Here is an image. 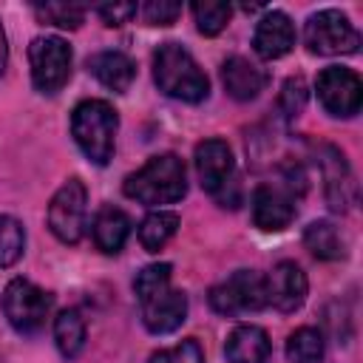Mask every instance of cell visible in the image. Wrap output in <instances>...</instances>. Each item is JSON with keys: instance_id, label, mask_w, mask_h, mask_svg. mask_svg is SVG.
<instances>
[{"instance_id": "4dcf8cb0", "label": "cell", "mask_w": 363, "mask_h": 363, "mask_svg": "<svg viewBox=\"0 0 363 363\" xmlns=\"http://www.w3.org/2000/svg\"><path fill=\"white\" fill-rule=\"evenodd\" d=\"M136 3H102L96 6V14L102 17L105 26H125L130 23V17H136Z\"/></svg>"}, {"instance_id": "9a60e30c", "label": "cell", "mask_w": 363, "mask_h": 363, "mask_svg": "<svg viewBox=\"0 0 363 363\" xmlns=\"http://www.w3.org/2000/svg\"><path fill=\"white\" fill-rule=\"evenodd\" d=\"M320 167H323V179H326V201L335 213H343L354 201V179H352V170H349L343 153L329 145L320 147Z\"/></svg>"}, {"instance_id": "4316f807", "label": "cell", "mask_w": 363, "mask_h": 363, "mask_svg": "<svg viewBox=\"0 0 363 363\" xmlns=\"http://www.w3.org/2000/svg\"><path fill=\"white\" fill-rule=\"evenodd\" d=\"M170 275H173V267L170 264H150L142 272H136L133 292H136L139 303L147 301V298H153V295H159L162 289H167L170 286Z\"/></svg>"}, {"instance_id": "d4e9b609", "label": "cell", "mask_w": 363, "mask_h": 363, "mask_svg": "<svg viewBox=\"0 0 363 363\" xmlns=\"http://www.w3.org/2000/svg\"><path fill=\"white\" fill-rule=\"evenodd\" d=\"M26 250V230L14 216H0V267L20 261Z\"/></svg>"}, {"instance_id": "30bf717a", "label": "cell", "mask_w": 363, "mask_h": 363, "mask_svg": "<svg viewBox=\"0 0 363 363\" xmlns=\"http://www.w3.org/2000/svg\"><path fill=\"white\" fill-rule=\"evenodd\" d=\"M315 91H318V99L323 105V111L329 116H337V119H349L360 111V102H363V82L360 77L346 68V65H326L320 74H318V82H315Z\"/></svg>"}, {"instance_id": "8992f818", "label": "cell", "mask_w": 363, "mask_h": 363, "mask_svg": "<svg viewBox=\"0 0 363 363\" xmlns=\"http://www.w3.org/2000/svg\"><path fill=\"white\" fill-rule=\"evenodd\" d=\"M303 43L318 57H337V54H354L360 45V34L343 11L320 9L309 14L303 26Z\"/></svg>"}, {"instance_id": "ba28073f", "label": "cell", "mask_w": 363, "mask_h": 363, "mask_svg": "<svg viewBox=\"0 0 363 363\" xmlns=\"http://www.w3.org/2000/svg\"><path fill=\"white\" fill-rule=\"evenodd\" d=\"M31 82L40 94H57L71 77V45L62 37H34L28 45Z\"/></svg>"}, {"instance_id": "3957f363", "label": "cell", "mask_w": 363, "mask_h": 363, "mask_svg": "<svg viewBox=\"0 0 363 363\" xmlns=\"http://www.w3.org/2000/svg\"><path fill=\"white\" fill-rule=\"evenodd\" d=\"M116 130H119V116L105 99H82L71 113V136L94 164L111 162Z\"/></svg>"}, {"instance_id": "5b68a950", "label": "cell", "mask_w": 363, "mask_h": 363, "mask_svg": "<svg viewBox=\"0 0 363 363\" xmlns=\"http://www.w3.org/2000/svg\"><path fill=\"white\" fill-rule=\"evenodd\" d=\"M54 306V298L31 284L28 278H14L3 289V315L20 335H34L45 326V318Z\"/></svg>"}, {"instance_id": "7402d4cb", "label": "cell", "mask_w": 363, "mask_h": 363, "mask_svg": "<svg viewBox=\"0 0 363 363\" xmlns=\"http://www.w3.org/2000/svg\"><path fill=\"white\" fill-rule=\"evenodd\" d=\"M179 230V216L170 210H153L139 224V244L147 252H159Z\"/></svg>"}, {"instance_id": "484cf974", "label": "cell", "mask_w": 363, "mask_h": 363, "mask_svg": "<svg viewBox=\"0 0 363 363\" xmlns=\"http://www.w3.org/2000/svg\"><path fill=\"white\" fill-rule=\"evenodd\" d=\"M37 20L51 23L57 28H79L85 20V6L79 3H40L34 6Z\"/></svg>"}, {"instance_id": "4fadbf2b", "label": "cell", "mask_w": 363, "mask_h": 363, "mask_svg": "<svg viewBox=\"0 0 363 363\" xmlns=\"http://www.w3.org/2000/svg\"><path fill=\"white\" fill-rule=\"evenodd\" d=\"M142 306V323L153 335L176 332L187 318V295L182 289H162L159 295L139 303Z\"/></svg>"}, {"instance_id": "f1b7e54d", "label": "cell", "mask_w": 363, "mask_h": 363, "mask_svg": "<svg viewBox=\"0 0 363 363\" xmlns=\"http://www.w3.org/2000/svg\"><path fill=\"white\" fill-rule=\"evenodd\" d=\"M179 14H182V6L170 0H147L142 6V17L147 26H173Z\"/></svg>"}, {"instance_id": "6da1fadb", "label": "cell", "mask_w": 363, "mask_h": 363, "mask_svg": "<svg viewBox=\"0 0 363 363\" xmlns=\"http://www.w3.org/2000/svg\"><path fill=\"white\" fill-rule=\"evenodd\" d=\"M184 193H187V170L176 153L150 156L136 173L125 179V196L147 207L173 204L184 199Z\"/></svg>"}, {"instance_id": "7c38bea8", "label": "cell", "mask_w": 363, "mask_h": 363, "mask_svg": "<svg viewBox=\"0 0 363 363\" xmlns=\"http://www.w3.org/2000/svg\"><path fill=\"white\" fill-rule=\"evenodd\" d=\"M267 284V306H275L278 312H295L303 306L309 281L306 272L295 261H281L272 267V272L264 278Z\"/></svg>"}, {"instance_id": "cb8c5ba5", "label": "cell", "mask_w": 363, "mask_h": 363, "mask_svg": "<svg viewBox=\"0 0 363 363\" xmlns=\"http://www.w3.org/2000/svg\"><path fill=\"white\" fill-rule=\"evenodd\" d=\"M190 11H193V20H196V28L204 37H216L230 23L233 6L230 3H218V0H204V3H193Z\"/></svg>"}, {"instance_id": "f546056e", "label": "cell", "mask_w": 363, "mask_h": 363, "mask_svg": "<svg viewBox=\"0 0 363 363\" xmlns=\"http://www.w3.org/2000/svg\"><path fill=\"white\" fill-rule=\"evenodd\" d=\"M303 102H306V85L301 77H289L284 82V91H281V111L284 116H298L303 111Z\"/></svg>"}, {"instance_id": "ffe728a7", "label": "cell", "mask_w": 363, "mask_h": 363, "mask_svg": "<svg viewBox=\"0 0 363 363\" xmlns=\"http://www.w3.org/2000/svg\"><path fill=\"white\" fill-rule=\"evenodd\" d=\"M303 244L318 261H340L346 255V238L332 221H312L303 230Z\"/></svg>"}, {"instance_id": "277c9868", "label": "cell", "mask_w": 363, "mask_h": 363, "mask_svg": "<svg viewBox=\"0 0 363 363\" xmlns=\"http://www.w3.org/2000/svg\"><path fill=\"white\" fill-rule=\"evenodd\" d=\"M196 173L201 187L221 207H235V159L224 139H204L196 145Z\"/></svg>"}, {"instance_id": "1f68e13d", "label": "cell", "mask_w": 363, "mask_h": 363, "mask_svg": "<svg viewBox=\"0 0 363 363\" xmlns=\"http://www.w3.org/2000/svg\"><path fill=\"white\" fill-rule=\"evenodd\" d=\"M6 65H9V43H6V31L0 26V74L6 71Z\"/></svg>"}, {"instance_id": "d6986e66", "label": "cell", "mask_w": 363, "mask_h": 363, "mask_svg": "<svg viewBox=\"0 0 363 363\" xmlns=\"http://www.w3.org/2000/svg\"><path fill=\"white\" fill-rule=\"evenodd\" d=\"M91 233H94V244H96L102 252L116 255V252L125 247L128 235H130V218H128L119 207L108 204V207H102V210L94 216Z\"/></svg>"}, {"instance_id": "8fae6325", "label": "cell", "mask_w": 363, "mask_h": 363, "mask_svg": "<svg viewBox=\"0 0 363 363\" xmlns=\"http://www.w3.org/2000/svg\"><path fill=\"white\" fill-rule=\"evenodd\" d=\"M295 218V196L289 184H258L252 193V221L264 233H281Z\"/></svg>"}, {"instance_id": "603a6c76", "label": "cell", "mask_w": 363, "mask_h": 363, "mask_svg": "<svg viewBox=\"0 0 363 363\" xmlns=\"http://www.w3.org/2000/svg\"><path fill=\"white\" fill-rule=\"evenodd\" d=\"M289 363H323V335L312 326H301L286 337Z\"/></svg>"}, {"instance_id": "e0dca14e", "label": "cell", "mask_w": 363, "mask_h": 363, "mask_svg": "<svg viewBox=\"0 0 363 363\" xmlns=\"http://www.w3.org/2000/svg\"><path fill=\"white\" fill-rule=\"evenodd\" d=\"M221 82H224V88H227V94H230L233 99L250 102V99H255V96L264 91L267 77H264V71H261L258 65H252L250 60H244V57H230V60H224V65H221Z\"/></svg>"}, {"instance_id": "ac0fdd59", "label": "cell", "mask_w": 363, "mask_h": 363, "mask_svg": "<svg viewBox=\"0 0 363 363\" xmlns=\"http://www.w3.org/2000/svg\"><path fill=\"white\" fill-rule=\"evenodd\" d=\"M88 71L113 94H125L136 77V65L122 51H99L88 60Z\"/></svg>"}, {"instance_id": "52a82bcc", "label": "cell", "mask_w": 363, "mask_h": 363, "mask_svg": "<svg viewBox=\"0 0 363 363\" xmlns=\"http://www.w3.org/2000/svg\"><path fill=\"white\" fill-rule=\"evenodd\" d=\"M210 306L218 315L235 318L267 306V284L255 269H238L210 289Z\"/></svg>"}, {"instance_id": "7a4b0ae2", "label": "cell", "mask_w": 363, "mask_h": 363, "mask_svg": "<svg viewBox=\"0 0 363 363\" xmlns=\"http://www.w3.org/2000/svg\"><path fill=\"white\" fill-rule=\"evenodd\" d=\"M153 79L162 94L179 102H201L210 94V79L179 43H162L153 54Z\"/></svg>"}, {"instance_id": "2e32d148", "label": "cell", "mask_w": 363, "mask_h": 363, "mask_svg": "<svg viewBox=\"0 0 363 363\" xmlns=\"http://www.w3.org/2000/svg\"><path fill=\"white\" fill-rule=\"evenodd\" d=\"M269 352H272L269 335L252 323L235 326L224 343V354L230 363H267Z\"/></svg>"}, {"instance_id": "44dd1931", "label": "cell", "mask_w": 363, "mask_h": 363, "mask_svg": "<svg viewBox=\"0 0 363 363\" xmlns=\"http://www.w3.org/2000/svg\"><path fill=\"white\" fill-rule=\"evenodd\" d=\"M54 343L62 357H79V352L85 349V320L77 309H62L54 318Z\"/></svg>"}, {"instance_id": "9c48e42d", "label": "cell", "mask_w": 363, "mask_h": 363, "mask_svg": "<svg viewBox=\"0 0 363 363\" xmlns=\"http://www.w3.org/2000/svg\"><path fill=\"white\" fill-rule=\"evenodd\" d=\"M88 193L79 179H68L48 204V230L62 244H77L85 235Z\"/></svg>"}, {"instance_id": "83f0119b", "label": "cell", "mask_w": 363, "mask_h": 363, "mask_svg": "<svg viewBox=\"0 0 363 363\" xmlns=\"http://www.w3.org/2000/svg\"><path fill=\"white\" fill-rule=\"evenodd\" d=\"M147 363H204V352H201L199 340L187 337V340H182V343H176L170 349L153 352Z\"/></svg>"}, {"instance_id": "5bb4252c", "label": "cell", "mask_w": 363, "mask_h": 363, "mask_svg": "<svg viewBox=\"0 0 363 363\" xmlns=\"http://www.w3.org/2000/svg\"><path fill=\"white\" fill-rule=\"evenodd\" d=\"M295 45V26L284 11H267L252 34V48L261 60H278L289 54Z\"/></svg>"}]
</instances>
